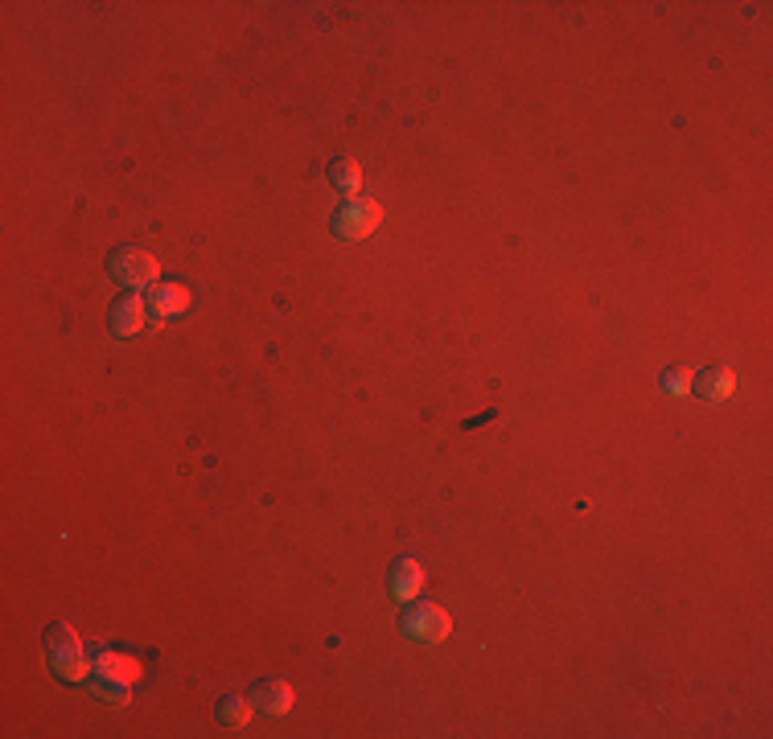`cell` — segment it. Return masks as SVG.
<instances>
[{
	"label": "cell",
	"instance_id": "obj_1",
	"mask_svg": "<svg viewBox=\"0 0 773 739\" xmlns=\"http://www.w3.org/2000/svg\"><path fill=\"white\" fill-rule=\"evenodd\" d=\"M145 678V666L132 657V653L119 650H95L91 653V674H87V690L100 703H112V707H128L136 682Z\"/></svg>",
	"mask_w": 773,
	"mask_h": 739
},
{
	"label": "cell",
	"instance_id": "obj_2",
	"mask_svg": "<svg viewBox=\"0 0 773 739\" xmlns=\"http://www.w3.org/2000/svg\"><path fill=\"white\" fill-rule=\"evenodd\" d=\"M45 662H50V674L62 682H87L91 674V653L83 645V637L74 633L71 624H50L45 629Z\"/></svg>",
	"mask_w": 773,
	"mask_h": 739
},
{
	"label": "cell",
	"instance_id": "obj_3",
	"mask_svg": "<svg viewBox=\"0 0 773 739\" xmlns=\"http://www.w3.org/2000/svg\"><path fill=\"white\" fill-rule=\"evenodd\" d=\"M399 633L411 645H440L452 633V616L432 600H408L399 612Z\"/></svg>",
	"mask_w": 773,
	"mask_h": 739
},
{
	"label": "cell",
	"instance_id": "obj_4",
	"mask_svg": "<svg viewBox=\"0 0 773 739\" xmlns=\"http://www.w3.org/2000/svg\"><path fill=\"white\" fill-rule=\"evenodd\" d=\"M383 222V205L375 198H346V202L337 205L334 218H330V234H334L337 243H363L370 234L379 231Z\"/></svg>",
	"mask_w": 773,
	"mask_h": 739
},
{
	"label": "cell",
	"instance_id": "obj_5",
	"mask_svg": "<svg viewBox=\"0 0 773 739\" xmlns=\"http://www.w3.org/2000/svg\"><path fill=\"white\" fill-rule=\"evenodd\" d=\"M107 276L116 279L124 292L153 288V284L161 279V260L140 251V246H116V251L107 255Z\"/></svg>",
	"mask_w": 773,
	"mask_h": 739
},
{
	"label": "cell",
	"instance_id": "obj_6",
	"mask_svg": "<svg viewBox=\"0 0 773 739\" xmlns=\"http://www.w3.org/2000/svg\"><path fill=\"white\" fill-rule=\"evenodd\" d=\"M145 300H148V320H157V325L181 317V313H190V305H194L190 288H186V284H174V279H157V284L145 292Z\"/></svg>",
	"mask_w": 773,
	"mask_h": 739
},
{
	"label": "cell",
	"instance_id": "obj_7",
	"mask_svg": "<svg viewBox=\"0 0 773 739\" xmlns=\"http://www.w3.org/2000/svg\"><path fill=\"white\" fill-rule=\"evenodd\" d=\"M145 325H148L145 296H140V292H124V296H116V305H112V313H107V329H112V337L128 341V337H136Z\"/></svg>",
	"mask_w": 773,
	"mask_h": 739
},
{
	"label": "cell",
	"instance_id": "obj_8",
	"mask_svg": "<svg viewBox=\"0 0 773 739\" xmlns=\"http://www.w3.org/2000/svg\"><path fill=\"white\" fill-rule=\"evenodd\" d=\"M732 391H737V374L724 366H708L691 378V394H700L708 403H724V399H732Z\"/></svg>",
	"mask_w": 773,
	"mask_h": 739
},
{
	"label": "cell",
	"instance_id": "obj_9",
	"mask_svg": "<svg viewBox=\"0 0 773 739\" xmlns=\"http://www.w3.org/2000/svg\"><path fill=\"white\" fill-rule=\"evenodd\" d=\"M424 583H428V571H424L420 559H399V563L391 567V595L395 600H420L424 592Z\"/></svg>",
	"mask_w": 773,
	"mask_h": 739
},
{
	"label": "cell",
	"instance_id": "obj_10",
	"mask_svg": "<svg viewBox=\"0 0 773 739\" xmlns=\"http://www.w3.org/2000/svg\"><path fill=\"white\" fill-rule=\"evenodd\" d=\"M251 698H255V710L268 715V719H280V715H289L296 707V690H292L289 682H260Z\"/></svg>",
	"mask_w": 773,
	"mask_h": 739
},
{
	"label": "cell",
	"instance_id": "obj_11",
	"mask_svg": "<svg viewBox=\"0 0 773 739\" xmlns=\"http://www.w3.org/2000/svg\"><path fill=\"white\" fill-rule=\"evenodd\" d=\"M330 181H334V189H342L346 198H358V189H363V165L354 157H337L334 165H330Z\"/></svg>",
	"mask_w": 773,
	"mask_h": 739
},
{
	"label": "cell",
	"instance_id": "obj_12",
	"mask_svg": "<svg viewBox=\"0 0 773 739\" xmlns=\"http://www.w3.org/2000/svg\"><path fill=\"white\" fill-rule=\"evenodd\" d=\"M219 724L222 727H248L251 724V715H255V698H243V695H227L219 703Z\"/></svg>",
	"mask_w": 773,
	"mask_h": 739
},
{
	"label": "cell",
	"instance_id": "obj_13",
	"mask_svg": "<svg viewBox=\"0 0 773 739\" xmlns=\"http://www.w3.org/2000/svg\"><path fill=\"white\" fill-rule=\"evenodd\" d=\"M691 370L687 366H671V370H662V378H658V387L671 394V399H683V394H691Z\"/></svg>",
	"mask_w": 773,
	"mask_h": 739
}]
</instances>
